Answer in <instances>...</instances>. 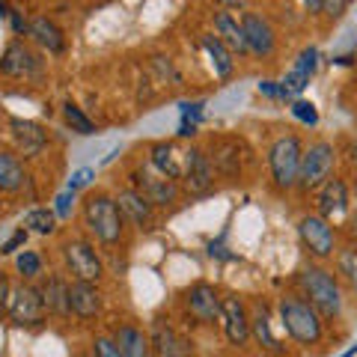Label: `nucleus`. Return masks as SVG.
<instances>
[{"label": "nucleus", "instance_id": "8", "mask_svg": "<svg viewBox=\"0 0 357 357\" xmlns=\"http://www.w3.org/2000/svg\"><path fill=\"white\" fill-rule=\"evenodd\" d=\"M220 321H223V333L232 345H248L250 340V316L244 310L241 298L227 295L220 301Z\"/></svg>", "mask_w": 357, "mask_h": 357}, {"label": "nucleus", "instance_id": "29", "mask_svg": "<svg viewBox=\"0 0 357 357\" xmlns=\"http://www.w3.org/2000/svg\"><path fill=\"white\" fill-rule=\"evenodd\" d=\"M63 116H66V122H69V128H72V131L84 134V137H89V134H96V126L89 122V116H86L77 105L66 102V105H63Z\"/></svg>", "mask_w": 357, "mask_h": 357}, {"label": "nucleus", "instance_id": "19", "mask_svg": "<svg viewBox=\"0 0 357 357\" xmlns=\"http://www.w3.org/2000/svg\"><path fill=\"white\" fill-rule=\"evenodd\" d=\"M9 128H13V140L15 146L27 155V158H33V155H39L42 146H45V131L36 126V122H27V119H13L9 122Z\"/></svg>", "mask_w": 357, "mask_h": 357}, {"label": "nucleus", "instance_id": "37", "mask_svg": "<svg viewBox=\"0 0 357 357\" xmlns=\"http://www.w3.org/2000/svg\"><path fill=\"white\" fill-rule=\"evenodd\" d=\"M199 114H203V102H194V105H182V122H191V126H197Z\"/></svg>", "mask_w": 357, "mask_h": 357}, {"label": "nucleus", "instance_id": "18", "mask_svg": "<svg viewBox=\"0 0 357 357\" xmlns=\"http://www.w3.org/2000/svg\"><path fill=\"white\" fill-rule=\"evenodd\" d=\"M152 349L158 351L161 357H191L194 354L191 342H188L185 337H178L173 328H164L161 321L152 331Z\"/></svg>", "mask_w": 357, "mask_h": 357}, {"label": "nucleus", "instance_id": "21", "mask_svg": "<svg viewBox=\"0 0 357 357\" xmlns=\"http://www.w3.org/2000/svg\"><path fill=\"white\" fill-rule=\"evenodd\" d=\"M116 203H119V211H126V215L137 223L140 229H146L149 223H152V203L146 197H143L137 188H126V191H119V197H116Z\"/></svg>", "mask_w": 357, "mask_h": 357}, {"label": "nucleus", "instance_id": "27", "mask_svg": "<svg viewBox=\"0 0 357 357\" xmlns=\"http://www.w3.org/2000/svg\"><path fill=\"white\" fill-rule=\"evenodd\" d=\"M203 48L211 57V69L218 77H229L232 75V51L223 45L218 36H203Z\"/></svg>", "mask_w": 357, "mask_h": 357}, {"label": "nucleus", "instance_id": "5", "mask_svg": "<svg viewBox=\"0 0 357 357\" xmlns=\"http://www.w3.org/2000/svg\"><path fill=\"white\" fill-rule=\"evenodd\" d=\"M333 170V146L325 140L312 143V146L301 155V173H298V185L304 191H312V188L325 185L328 176Z\"/></svg>", "mask_w": 357, "mask_h": 357}, {"label": "nucleus", "instance_id": "23", "mask_svg": "<svg viewBox=\"0 0 357 357\" xmlns=\"http://www.w3.org/2000/svg\"><path fill=\"white\" fill-rule=\"evenodd\" d=\"M27 36H33L48 54H60L66 48V39H63V30L54 24L48 18H33L30 27H27Z\"/></svg>", "mask_w": 357, "mask_h": 357}, {"label": "nucleus", "instance_id": "32", "mask_svg": "<svg viewBox=\"0 0 357 357\" xmlns=\"http://www.w3.org/2000/svg\"><path fill=\"white\" fill-rule=\"evenodd\" d=\"M15 265H18V271L24 274V277H36V274H42V259H39V256L33 253V250H24V253H21Z\"/></svg>", "mask_w": 357, "mask_h": 357}, {"label": "nucleus", "instance_id": "36", "mask_svg": "<svg viewBox=\"0 0 357 357\" xmlns=\"http://www.w3.org/2000/svg\"><path fill=\"white\" fill-rule=\"evenodd\" d=\"M345 6H349V0H321V13L328 18H340L345 13Z\"/></svg>", "mask_w": 357, "mask_h": 357}, {"label": "nucleus", "instance_id": "33", "mask_svg": "<svg viewBox=\"0 0 357 357\" xmlns=\"http://www.w3.org/2000/svg\"><path fill=\"white\" fill-rule=\"evenodd\" d=\"M292 116L301 119V122H307V126H316L319 122V110L312 102H304V98H298V102L292 105Z\"/></svg>", "mask_w": 357, "mask_h": 357}, {"label": "nucleus", "instance_id": "42", "mask_svg": "<svg viewBox=\"0 0 357 357\" xmlns=\"http://www.w3.org/2000/svg\"><path fill=\"white\" fill-rule=\"evenodd\" d=\"M304 3L312 9V13H321V0H304Z\"/></svg>", "mask_w": 357, "mask_h": 357}, {"label": "nucleus", "instance_id": "12", "mask_svg": "<svg viewBox=\"0 0 357 357\" xmlns=\"http://www.w3.org/2000/svg\"><path fill=\"white\" fill-rule=\"evenodd\" d=\"M220 301L223 298H218L215 286H208V283H197L188 289V295H185L188 312H191L197 321H203V325H211L215 319H220Z\"/></svg>", "mask_w": 357, "mask_h": 357}, {"label": "nucleus", "instance_id": "2", "mask_svg": "<svg viewBox=\"0 0 357 357\" xmlns=\"http://www.w3.org/2000/svg\"><path fill=\"white\" fill-rule=\"evenodd\" d=\"M280 321L286 333L301 345H310V342H319L321 337V319H319V310L310 304V301H301V298H283L280 301Z\"/></svg>", "mask_w": 357, "mask_h": 357}, {"label": "nucleus", "instance_id": "17", "mask_svg": "<svg viewBox=\"0 0 357 357\" xmlns=\"http://www.w3.org/2000/svg\"><path fill=\"white\" fill-rule=\"evenodd\" d=\"M39 295L45 301V310L54 312V316H69L72 304H69V283L57 274H48L39 286Z\"/></svg>", "mask_w": 357, "mask_h": 357}, {"label": "nucleus", "instance_id": "38", "mask_svg": "<svg viewBox=\"0 0 357 357\" xmlns=\"http://www.w3.org/2000/svg\"><path fill=\"white\" fill-rule=\"evenodd\" d=\"M72 203H75V191H66V194H60V197H57V215H60V218H69Z\"/></svg>", "mask_w": 357, "mask_h": 357}, {"label": "nucleus", "instance_id": "10", "mask_svg": "<svg viewBox=\"0 0 357 357\" xmlns=\"http://www.w3.org/2000/svg\"><path fill=\"white\" fill-rule=\"evenodd\" d=\"M131 178H134V185H137V191L146 197L152 206H170L176 199V194H178L173 178H167L164 173L155 170V167L152 170H137Z\"/></svg>", "mask_w": 357, "mask_h": 357}, {"label": "nucleus", "instance_id": "39", "mask_svg": "<svg viewBox=\"0 0 357 357\" xmlns=\"http://www.w3.org/2000/svg\"><path fill=\"white\" fill-rule=\"evenodd\" d=\"M24 241H27V229H18L15 236L9 238V241L3 244V248H0V253H15V250H18V248H21V244H24Z\"/></svg>", "mask_w": 357, "mask_h": 357}, {"label": "nucleus", "instance_id": "11", "mask_svg": "<svg viewBox=\"0 0 357 357\" xmlns=\"http://www.w3.org/2000/svg\"><path fill=\"white\" fill-rule=\"evenodd\" d=\"M185 188L191 194H208L211 182H215V167L203 149H191L185 155Z\"/></svg>", "mask_w": 357, "mask_h": 357}, {"label": "nucleus", "instance_id": "4", "mask_svg": "<svg viewBox=\"0 0 357 357\" xmlns=\"http://www.w3.org/2000/svg\"><path fill=\"white\" fill-rule=\"evenodd\" d=\"M301 149L298 137H280L268 152V164H271V176L280 191H289V188L298 185V173H301Z\"/></svg>", "mask_w": 357, "mask_h": 357}, {"label": "nucleus", "instance_id": "22", "mask_svg": "<svg viewBox=\"0 0 357 357\" xmlns=\"http://www.w3.org/2000/svg\"><path fill=\"white\" fill-rule=\"evenodd\" d=\"M349 208V191H345V182L340 178H328L319 191V211L321 218H333V215H342Z\"/></svg>", "mask_w": 357, "mask_h": 357}, {"label": "nucleus", "instance_id": "15", "mask_svg": "<svg viewBox=\"0 0 357 357\" xmlns=\"http://www.w3.org/2000/svg\"><path fill=\"white\" fill-rule=\"evenodd\" d=\"M316 60H319V51L316 48H304V51H301L295 69L280 81V98H295L298 93H304L307 84H310V77H312V72H316Z\"/></svg>", "mask_w": 357, "mask_h": 357}, {"label": "nucleus", "instance_id": "20", "mask_svg": "<svg viewBox=\"0 0 357 357\" xmlns=\"http://www.w3.org/2000/svg\"><path fill=\"white\" fill-rule=\"evenodd\" d=\"M114 342L119 345L122 357H152V337H146L140 328L122 325L114 333Z\"/></svg>", "mask_w": 357, "mask_h": 357}, {"label": "nucleus", "instance_id": "24", "mask_svg": "<svg viewBox=\"0 0 357 357\" xmlns=\"http://www.w3.org/2000/svg\"><path fill=\"white\" fill-rule=\"evenodd\" d=\"M215 30H218V39L227 45L232 54H248V39H244V30L238 24V18H232L229 13H218Z\"/></svg>", "mask_w": 357, "mask_h": 357}, {"label": "nucleus", "instance_id": "30", "mask_svg": "<svg viewBox=\"0 0 357 357\" xmlns=\"http://www.w3.org/2000/svg\"><path fill=\"white\" fill-rule=\"evenodd\" d=\"M211 164L218 167L223 173H236L238 170V155H236V146H229V143H220V146L211 149Z\"/></svg>", "mask_w": 357, "mask_h": 357}, {"label": "nucleus", "instance_id": "25", "mask_svg": "<svg viewBox=\"0 0 357 357\" xmlns=\"http://www.w3.org/2000/svg\"><path fill=\"white\" fill-rule=\"evenodd\" d=\"M178 158H182V155L176 152L173 143H155L152 146V167L158 173H164L167 178H173V182L185 176V167L178 164Z\"/></svg>", "mask_w": 357, "mask_h": 357}, {"label": "nucleus", "instance_id": "34", "mask_svg": "<svg viewBox=\"0 0 357 357\" xmlns=\"http://www.w3.org/2000/svg\"><path fill=\"white\" fill-rule=\"evenodd\" d=\"M93 351H96V357H122L119 345H116L114 340H107V337H98V340L93 342Z\"/></svg>", "mask_w": 357, "mask_h": 357}, {"label": "nucleus", "instance_id": "31", "mask_svg": "<svg viewBox=\"0 0 357 357\" xmlns=\"http://www.w3.org/2000/svg\"><path fill=\"white\" fill-rule=\"evenodd\" d=\"M54 223H57V218H54V211H48V208H33V211H27V218H24V227H30L33 232H39V236L54 232Z\"/></svg>", "mask_w": 357, "mask_h": 357}, {"label": "nucleus", "instance_id": "46", "mask_svg": "<svg viewBox=\"0 0 357 357\" xmlns=\"http://www.w3.org/2000/svg\"><path fill=\"white\" fill-rule=\"evenodd\" d=\"M354 253H357V250H354Z\"/></svg>", "mask_w": 357, "mask_h": 357}, {"label": "nucleus", "instance_id": "44", "mask_svg": "<svg viewBox=\"0 0 357 357\" xmlns=\"http://www.w3.org/2000/svg\"><path fill=\"white\" fill-rule=\"evenodd\" d=\"M3 15H6V6H3V3H0V18H3Z\"/></svg>", "mask_w": 357, "mask_h": 357}, {"label": "nucleus", "instance_id": "7", "mask_svg": "<svg viewBox=\"0 0 357 357\" xmlns=\"http://www.w3.org/2000/svg\"><path fill=\"white\" fill-rule=\"evenodd\" d=\"M298 236H301L304 248H307L312 256H316V259H328V256L333 253V229H331L328 218H321V215H307V218H301Z\"/></svg>", "mask_w": 357, "mask_h": 357}, {"label": "nucleus", "instance_id": "13", "mask_svg": "<svg viewBox=\"0 0 357 357\" xmlns=\"http://www.w3.org/2000/svg\"><path fill=\"white\" fill-rule=\"evenodd\" d=\"M39 69H42V60L24 42H13L3 51V57H0V72L9 77H30V75H39Z\"/></svg>", "mask_w": 357, "mask_h": 357}, {"label": "nucleus", "instance_id": "14", "mask_svg": "<svg viewBox=\"0 0 357 357\" xmlns=\"http://www.w3.org/2000/svg\"><path fill=\"white\" fill-rule=\"evenodd\" d=\"M241 30L244 39H248V51L256 57H268L274 51V30L265 18H259L256 13H244L241 15Z\"/></svg>", "mask_w": 357, "mask_h": 357}, {"label": "nucleus", "instance_id": "6", "mask_svg": "<svg viewBox=\"0 0 357 357\" xmlns=\"http://www.w3.org/2000/svg\"><path fill=\"white\" fill-rule=\"evenodd\" d=\"M63 256H66V265L75 280H84V283H98L105 274V265L98 259L96 248L89 241H69L63 248Z\"/></svg>", "mask_w": 357, "mask_h": 357}, {"label": "nucleus", "instance_id": "26", "mask_svg": "<svg viewBox=\"0 0 357 357\" xmlns=\"http://www.w3.org/2000/svg\"><path fill=\"white\" fill-rule=\"evenodd\" d=\"M250 333L256 337V342H259L262 349L280 351V342H277V337L271 333V319H268V307H265V304L256 307V312L250 316Z\"/></svg>", "mask_w": 357, "mask_h": 357}, {"label": "nucleus", "instance_id": "45", "mask_svg": "<svg viewBox=\"0 0 357 357\" xmlns=\"http://www.w3.org/2000/svg\"><path fill=\"white\" fill-rule=\"evenodd\" d=\"M354 24H357V13H354Z\"/></svg>", "mask_w": 357, "mask_h": 357}, {"label": "nucleus", "instance_id": "1", "mask_svg": "<svg viewBox=\"0 0 357 357\" xmlns=\"http://www.w3.org/2000/svg\"><path fill=\"white\" fill-rule=\"evenodd\" d=\"M301 289H304V295L310 298V304L319 310V316H340L342 310V292H340V283L337 277L325 268H304L298 277Z\"/></svg>", "mask_w": 357, "mask_h": 357}, {"label": "nucleus", "instance_id": "9", "mask_svg": "<svg viewBox=\"0 0 357 357\" xmlns=\"http://www.w3.org/2000/svg\"><path fill=\"white\" fill-rule=\"evenodd\" d=\"M45 301L39 295L36 286H18L13 298H9V316H13L18 325H39L45 319Z\"/></svg>", "mask_w": 357, "mask_h": 357}, {"label": "nucleus", "instance_id": "3", "mask_svg": "<svg viewBox=\"0 0 357 357\" xmlns=\"http://www.w3.org/2000/svg\"><path fill=\"white\" fill-rule=\"evenodd\" d=\"M84 218L89 232L102 244H116L122 238V211L119 203L105 194H96L84 203Z\"/></svg>", "mask_w": 357, "mask_h": 357}, {"label": "nucleus", "instance_id": "43", "mask_svg": "<svg viewBox=\"0 0 357 357\" xmlns=\"http://www.w3.org/2000/svg\"><path fill=\"white\" fill-rule=\"evenodd\" d=\"M220 3H223V6H244L248 0H220Z\"/></svg>", "mask_w": 357, "mask_h": 357}, {"label": "nucleus", "instance_id": "40", "mask_svg": "<svg viewBox=\"0 0 357 357\" xmlns=\"http://www.w3.org/2000/svg\"><path fill=\"white\" fill-rule=\"evenodd\" d=\"M262 93L265 96H271V98H280V84H274V81H262Z\"/></svg>", "mask_w": 357, "mask_h": 357}, {"label": "nucleus", "instance_id": "35", "mask_svg": "<svg viewBox=\"0 0 357 357\" xmlns=\"http://www.w3.org/2000/svg\"><path fill=\"white\" fill-rule=\"evenodd\" d=\"M93 170L89 167H84V170H75L72 173V178H69V191H81V188H86L89 182H93Z\"/></svg>", "mask_w": 357, "mask_h": 357}, {"label": "nucleus", "instance_id": "28", "mask_svg": "<svg viewBox=\"0 0 357 357\" xmlns=\"http://www.w3.org/2000/svg\"><path fill=\"white\" fill-rule=\"evenodd\" d=\"M24 167L15 155L9 152H0V191H18L24 185Z\"/></svg>", "mask_w": 357, "mask_h": 357}, {"label": "nucleus", "instance_id": "16", "mask_svg": "<svg viewBox=\"0 0 357 357\" xmlns=\"http://www.w3.org/2000/svg\"><path fill=\"white\" fill-rule=\"evenodd\" d=\"M69 304L77 319H93V316H98V310H102V295H98L96 283L75 280V283H69Z\"/></svg>", "mask_w": 357, "mask_h": 357}, {"label": "nucleus", "instance_id": "41", "mask_svg": "<svg viewBox=\"0 0 357 357\" xmlns=\"http://www.w3.org/2000/svg\"><path fill=\"white\" fill-rule=\"evenodd\" d=\"M9 298H13V295H9V283L3 280V277H0V310L9 307Z\"/></svg>", "mask_w": 357, "mask_h": 357}]
</instances>
